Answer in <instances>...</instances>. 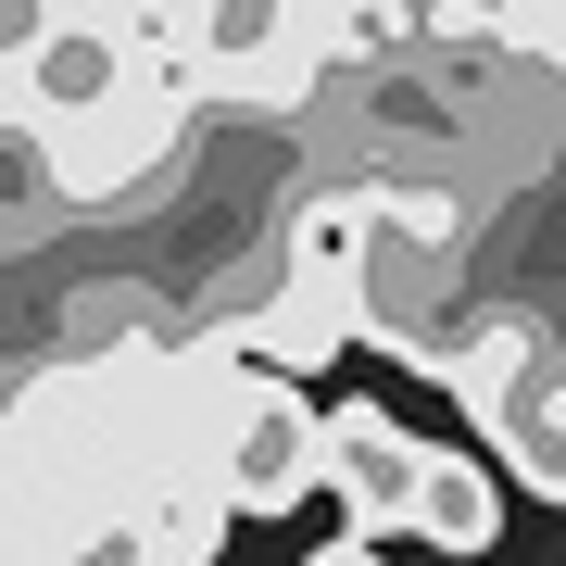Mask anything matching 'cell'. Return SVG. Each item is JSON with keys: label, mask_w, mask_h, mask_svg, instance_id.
<instances>
[{"label": "cell", "mask_w": 566, "mask_h": 566, "mask_svg": "<svg viewBox=\"0 0 566 566\" xmlns=\"http://www.w3.org/2000/svg\"><path fill=\"white\" fill-rule=\"evenodd\" d=\"M403 353L441 365V390L479 416V453L504 465L516 491L566 504V340H554L542 315L491 303V315H465V327H416Z\"/></svg>", "instance_id": "6da1fadb"}, {"label": "cell", "mask_w": 566, "mask_h": 566, "mask_svg": "<svg viewBox=\"0 0 566 566\" xmlns=\"http://www.w3.org/2000/svg\"><path fill=\"white\" fill-rule=\"evenodd\" d=\"M202 479L227 516H290L327 491V403L277 378V365H240L227 353L214 403H202Z\"/></svg>", "instance_id": "7a4b0ae2"}, {"label": "cell", "mask_w": 566, "mask_h": 566, "mask_svg": "<svg viewBox=\"0 0 566 566\" xmlns=\"http://www.w3.org/2000/svg\"><path fill=\"white\" fill-rule=\"evenodd\" d=\"M189 114H202V76H177V63H139V76H126L102 114H76V126L51 139V177H63V202H76V214H114V202H139V189L164 177V164L189 151Z\"/></svg>", "instance_id": "3957f363"}, {"label": "cell", "mask_w": 566, "mask_h": 566, "mask_svg": "<svg viewBox=\"0 0 566 566\" xmlns=\"http://www.w3.org/2000/svg\"><path fill=\"white\" fill-rule=\"evenodd\" d=\"M416 479H428V441L390 403H327V504L353 528H416Z\"/></svg>", "instance_id": "277c9868"}, {"label": "cell", "mask_w": 566, "mask_h": 566, "mask_svg": "<svg viewBox=\"0 0 566 566\" xmlns=\"http://www.w3.org/2000/svg\"><path fill=\"white\" fill-rule=\"evenodd\" d=\"M365 252H378V177H327L290 202L277 277H365Z\"/></svg>", "instance_id": "5b68a950"}, {"label": "cell", "mask_w": 566, "mask_h": 566, "mask_svg": "<svg viewBox=\"0 0 566 566\" xmlns=\"http://www.w3.org/2000/svg\"><path fill=\"white\" fill-rule=\"evenodd\" d=\"M491 528H504V465L428 441V479H416V528H403V542H428V554H491Z\"/></svg>", "instance_id": "8992f818"}, {"label": "cell", "mask_w": 566, "mask_h": 566, "mask_svg": "<svg viewBox=\"0 0 566 566\" xmlns=\"http://www.w3.org/2000/svg\"><path fill=\"white\" fill-rule=\"evenodd\" d=\"M114 39L139 63H177V76H202V63L227 51V0H102Z\"/></svg>", "instance_id": "52a82bcc"}, {"label": "cell", "mask_w": 566, "mask_h": 566, "mask_svg": "<svg viewBox=\"0 0 566 566\" xmlns=\"http://www.w3.org/2000/svg\"><path fill=\"white\" fill-rule=\"evenodd\" d=\"M39 566H151V554H139V528H88V542H63Z\"/></svg>", "instance_id": "ba28073f"}, {"label": "cell", "mask_w": 566, "mask_h": 566, "mask_svg": "<svg viewBox=\"0 0 566 566\" xmlns=\"http://www.w3.org/2000/svg\"><path fill=\"white\" fill-rule=\"evenodd\" d=\"M51 13H63V0H0V63H25V39H39Z\"/></svg>", "instance_id": "9c48e42d"}, {"label": "cell", "mask_w": 566, "mask_h": 566, "mask_svg": "<svg viewBox=\"0 0 566 566\" xmlns=\"http://www.w3.org/2000/svg\"><path fill=\"white\" fill-rule=\"evenodd\" d=\"M315 566H403V554H390V528H340V542H327Z\"/></svg>", "instance_id": "30bf717a"}]
</instances>
